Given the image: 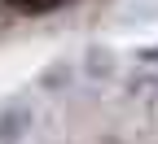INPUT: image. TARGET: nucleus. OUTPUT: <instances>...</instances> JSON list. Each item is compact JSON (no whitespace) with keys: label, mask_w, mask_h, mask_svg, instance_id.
<instances>
[{"label":"nucleus","mask_w":158,"mask_h":144,"mask_svg":"<svg viewBox=\"0 0 158 144\" xmlns=\"http://www.w3.org/2000/svg\"><path fill=\"white\" fill-rule=\"evenodd\" d=\"M48 5H57V0H22V9H48Z\"/></svg>","instance_id":"1"}]
</instances>
